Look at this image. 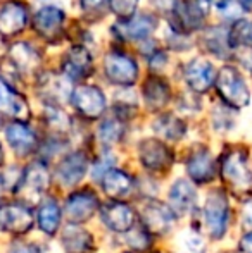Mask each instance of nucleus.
I'll return each mask as SVG.
<instances>
[{
  "label": "nucleus",
  "instance_id": "39448f33",
  "mask_svg": "<svg viewBox=\"0 0 252 253\" xmlns=\"http://www.w3.org/2000/svg\"><path fill=\"white\" fill-rule=\"evenodd\" d=\"M209 0H182L173 10V30L176 33H190L204 24L209 14Z\"/></svg>",
  "mask_w": 252,
  "mask_h": 253
},
{
  "label": "nucleus",
  "instance_id": "a878e982",
  "mask_svg": "<svg viewBox=\"0 0 252 253\" xmlns=\"http://www.w3.org/2000/svg\"><path fill=\"white\" fill-rule=\"evenodd\" d=\"M7 57H9V60L16 66V69L19 73H31V71H35L40 66L38 52L30 43H24V42L14 43Z\"/></svg>",
  "mask_w": 252,
  "mask_h": 253
},
{
  "label": "nucleus",
  "instance_id": "cd10ccee",
  "mask_svg": "<svg viewBox=\"0 0 252 253\" xmlns=\"http://www.w3.org/2000/svg\"><path fill=\"white\" fill-rule=\"evenodd\" d=\"M154 131L168 141H180L187 133V124L173 114H164L155 119Z\"/></svg>",
  "mask_w": 252,
  "mask_h": 253
},
{
  "label": "nucleus",
  "instance_id": "7ed1b4c3",
  "mask_svg": "<svg viewBox=\"0 0 252 253\" xmlns=\"http://www.w3.org/2000/svg\"><path fill=\"white\" fill-rule=\"evenodd\" d=\"M49 184H50V172H49L47 164L44 160H35L17 177L14 193L24 202L26 198L33 200V198H40L47 191Z\"/></svg>",
  "mask_w": 252,
  "mask_h": 253
},
{
  "label": "nucleus",
  "instance_id": "de8ad7c7",
  "mask_svg": "<svg viewBox=\"0 0 252 253\" xmlns=\"http://www.w3.org/2000/svg\"><path fill=\"white\" fill-rule=\"evenodd\" d=\"M0 126H2V121H0Z\"/></svg>",
  "mask_w": 252,
  "mask_h": 253
},
{
  "label": "nucleus",
  "instance_id": "7c9ffc66",
  "mask_svg": "<svg viewBox=\"0 0 252 253\" xmlns=\"http://www.w3.org/2000/svg\"><path fill=\"white\" fill-rule=\"evenodd\" d=\"M228 42H230V47L252 45V21L237 19L235 24L228 31Z\"/></svg>",
  "mask_w": 252,
  "mask_h": 253
},
{
  "label": "nucleus",
  "instance_id": "393cba45",
  "mask_svg": "<svg viewBox=\"0 0 252 253\" xmlns=\"http://www.w3.org/2000/svg\"><path fill=\"white\" fill-rule=\"evenodd\" d=\"M61 219H62V210L59 207V203L54 198H45L40 203L37 212V222L38 227L44 231L47 236H54L59 231L61 226Z\"/></svg>",
  "mask_w": 252,
  "mask_h": 253
},
{
  "label": "nucleus",
  "instance_id": "79ce46f5",
  "mask_svg": "<svg viewBox=\"0 0 252 253\" xmlns=\"http://www.w3.org/2000/svg\"><path fill=\"white\" fill-rule=\"evenodd\" d=\"M239 248L244 253H252V231H251V233H247L246 236H244L242 240H240Z\"/></svg>",
  "mask_w": 252,
  "mask_h": 253
},
{
  "label": "nucleus",
  "instance_id": "f03ea898",
  "mask_svg": "<svg viewBox=\"0 0 252 253\" xmlns=\"http://www.w3.org/2000/svg\"><path fill=\"white\" fill-rule=\"evenodd\" d=\"M216 90L228 107L244 109L251 102V91L244 78L233 66H225L216 76Z\"/></svg>",
  "mask_w": 252,
  "mask_h": 253
},
{
  "label": "nucleus",
  "instance_id": "c9c22d12",
  "mask_svg": "<svg viewBox=\"0 0 252 253\" xmlns=\"http://www.w3.org/2000/svg\"><path fill=\"white\" fill-rule=\"evenodd\" d=\"M218 10L226 17H239L242 14V3L239 0H218L216 2Z\"/></svg>",
  "mask_w": 252,
  "mask_h": 253
},
{
  "label": "nucleus",
  "instance_id": "8fccbe9b",
  "mask_svg": "<svg viewBox=\"0 0 252 253\" xmlns=\"http://www.w3.org/2000/svg\"><path fill=\"white\" fill-rule=\"evenodd\" d=\"M155 253H159V252H155Z\"/></svg>",
  "mask_w": 252,
  "mask_h": 253
},
{
  "label": "nucleus",
  "instance_id": "f8f14e48",
  "mask_svg": "<svg viewBox=\"0 0 252 253\" xmlns=\"http://www.w3.org/2000/svg\"><path fill=\"white\" fill-rule=\"evenodd\" d=\"M64 17L66 16H64L62 9L54 5H45L35 12L33 28L44 40L55 42L62 37Z\"/></svg>",
  "mask_w": 252,
  "mask_h": 253
},
{
  "label": "nucleus",
  "instance_id": "e433bc0d",
  "mask_svg": "<svg viewBox=\"0 0 252 253\" xmlns=\"http://www.w3.org/2000/svg\"><path fill=\"white\" fill-rule=\"evenodd\" d=\"M237 59L244 67L252 71V45H244V47H237Z\"/></svg>",
  "mask_w": 252,
  "mask_h": 253
},
{
  "label": "nucleus",
  "instance_id": "dca6fc26",
  "mask_svg": "<svg viewBox=\"0 0 252 253\" xmlns=\"http://www.w3.org/2000/svg\"><path fill=\"white\" fill-rule=\"evenodd\" d=\"M5 138L17 157H28L38 148L37 133L26 123H10L5 127Z\"/></svg>",
  "mask_w": 252,
  "mask_h": 253
},
{
  "label": "nucleus",
  "instance_id": "09e8293b",
  "mask_svg": "<svg viewBox=\"0 0 252 253\" xmlns=\"http://www.w3.org/2000/svg\"><path fill=\"white\" fill-rule=\"evenodd\" d=\"M125 253H130V252H125Z\"/></svg>",
  "mask_w": 252,
  "mask_h": 253
},
{
  "label": "nucleus",
  "instance_id": "a18cd8bd",
  "mask_svg": "<svg viewBox=\"0 0 252 253\" xmlns=\"http://www.w3.org/2000/svg\"><path fill=\"white\" fill-rule=\"evenodd\" d=\"M3 186H5V181H3V177L0 176V195H2V191H3Z\"/></svg>",
  "mask_w": 252,
  "mask_h": 253
},
{
  "label": "nucleus",
  "instance_id": "49530a36",
  "mask_svg": "<svg viewBox=\"0 0 252 253\" xmlns=\"http://www.w3.org/2000/svg\"><path fill=\"white\" fill-rule=\"evenodd\" d=\"M0 166H3V150H2V145H0Z\"/></svg>",
  "mask_w": 252,
  "mask_h": 253
},
{
  "label": "nucleus",
  "instance_id": "bb28decb",
  "mask_svg": "<svg viewBox=\"0 0 252 253\" xmlns=\"http://www.w3.org/2000/svg\"><path fill=\"white\" fill-rule=\"evenodd\" d=\"M62 247L67 253H87L94 245L88 231L78 227V224H69L62 231Z\"/></svg>",
  "mask_w": 252,
  "mask_h": 253
},
{
  "label": "nucleus",
  "instance_id": "2eb2a0df",
  "mask_svg": "<svg viewBox=\"0 0 252 253\" xmlns=\"http://www.w3.org/2000/svg\"><path fill=\"white\" fill-rule=\"evenodd\" d=\"M155 26H157V19L151 14H142L137 16L135 14L130 19H123L114 24L112 31L118 35L121 40H147L152 33H154Z\"/></svg>",
  "mask_w": 252,
  "mask_h": 253
},
{
  "label": "nucleus",
  "instance_id": "4468645a",
  "mask_svg": "<svg viewBox=\"0 0 252 253\" xmlns=\"http://www.w3.org/2000/svg\"><path fill=\"white\" fill-rule=\"evenodd\" d=\"M28 7L19 0H9L0 7V35L10 38L19 35L28 24Z\"/></svg>",
  "mask_w": 252,
  "mask_h": 253
},
{
  "label": "nucleus",
  "instance_id": "9b49d317",
  "mask_svg": "<svg viewBox=\"0 0 252 253\" xmlns=\"http://www.w3.org/2000/svg\"><path fill=\"white\" fill-rule=\"evenodd\" d=\"M175 212L169 209V205L151 200L142 209V226L152 234H164L175 224Z\"/></svg>",
  "mask_w": 252,
  "mask_h": 253
},
{
  "label": "nucleus",
  "instance_id": "4c0bfd02",
  "mask_svg": "<svg viewBox=\"0 0 252 253\" xmlns=\"http://www.w3.org/2000/svg\"><path fill=\"white\" fill-rule=\"evenodd\" d=\"M105 2L107 0H80L85 14H99L101 10H104Z\"/></svg>",
  "mask_w": 252,
  "mask_h": 253
},
{
  "label": "nucleus",
  "instance_id": "ea45409f",
  "mask_svg": "<svg viewBox=\"0 0 252 253\" xmlns=\"http://www.w3.org/2000/svg\"><path fill=\"white\" fill-rule=\"evenodd\" d=\"M10 253H42V250L38 245L16 241V243H12V247H10Z\"/></svg>",
  "mask_w": 252,
  "mask_h": 253
},
{
  "label": "nucleus",
  "instance_id": "f3484780",
  "mask_svg": "<svg viewBox=\"0 0 252 253\" xmlns=\"http://www.w3.org/2000/svg\"><path fill=\"white\" fill-rule=\"evenodd\" d=\"M88 170V157L83 152H73L66 155L55 169V177L62 186H74L85 177Z\"/></svg>",
  "mask_w": 252,
  "mask_h": 253
},
{
  "label": "nucleus",
  "instance_id": "f257e3e1",
  "mask_svg": "<svg viewBox=\"0 0 252 253\" xmlns=\"http://www.w3.org/2000/svg\"><path fill=\"white\" fill-rule=\"evenodd\" d=\"M221 179L235 197H249L252 193V170L246 152L240 148L225 152L221 160Z\"/></svg>",
  "mask_w": 252,
  "mask_h": 253
},
{
  "label": "nucleus",
  "instance_id": "1a4fd4ad",
  "mask_svg": "<svg viewBox=\"0 0 252 253\" xmlns=\"http://www.w3.org/2000/svg\"><path fill=\"white\" fill-rule=\"evenodd\" d=\"M140 162L151 172H166L173 166V152L166 143L154 138L144 140L138 145Z\"/></svg>",
  "mask_w": 252,
  "mask_h": 253
},
{
  "label": "nucleus",
  "instance_id": "423d86ee",
  "mask_svg": "<svg viewBox=\"0 0 252 253\" xmlns=\"http://www.w3.org/2000/svg\"><path fill=\"white\" fill-rule=\"evenodd\" d=\"M33 227V212L23 202L0 203V229L12 236H23Z\"/></svg>",
  "mask_w": 252,
  "mask_h": 253
},
{
  "label": "nucleus",
  "instance_id": "6ab92c4d",
  "mask_svg": "<svg viewBox=\"0 0 252 253\" xmlns=\"http://www.w3.org/2000/svg\"><path fill=\"white\" fill-rule=\"evenodd\" d=\"M187 174L195 184H209L216 176V164L207 148H199L187 159Z\"/></svg>",
  "mask_w": 252,
  "mask_h": 253
},
{
  "label": "nucleus",
  "instance_id": "9d476101",
  "mask_svg": "<svg viewBox=\"0 0 252 253\" xmlns=\"http://www.w3.org/2000/svg\"><path fill=\"white\" fill-rule=\"evenodd\" d=\"M101 209L99 197L88 188L71 193L66 200V215L71 224H83L94 217V213Z\"/></svg>",
  "mask_w": 252,
  "mask_h": 253
},
{
  "label": "nucleus",
  "instance_id": "a211bd4d",
  "mask_svg": "<svg viewBox=\"0 0 252 253\" xmlns=\"http://www.w3.org/2000/svg\"><path fill=\"white\" fill-rule=\"evenodd\" d=\"M0 114L12 117L17 123H26L31 116L26 98L14 90V86H9L2 81H0Z\"/></svg>",
  "mask_w": 252,
  "mask_h": 253
},
{
  "label": "nucleus",
  "instance_id": "c03bdc74",
  "mask_svg": "<svg viewBox=\"0 0 252 253\" xmlns=\"http://www.w3.org/2000/svg\"><path fill=\"white\" fill-rule=\"evenodd\" d=\"M242 3V7H252V0H239Z\"/></svg>",
  "mask_w": 252,
  "mask_h": 253
},
{
  "label": "nucleus",
  "instance_id": "20e7f679",
  "mask_svg": "<svg viewBox=\"0 0 252 253\" xmlns=\"http://www.w3.org/2000/svg\"><path fill=\"white\" fill-rule=\"evenodd\" d=\"M204 219L212 240H221L230 222V203L223 190H214L204 205Z\"/></svg>",
  "mask_w": 252,
  "mask_h": 253
},
{
  "label": "nucleus",
  "instance_id": "5701e85b",
  "mask_svg": "<svg viewBox=\"0 0 252 253\" xmlns=\"http://www.w3.org/2000/svg\"><path fill=\"white\" fill-rule=\"evenodd\" d=\"M195 202H197L195 188L187 179L175 181V184L169 188V209L175 212V215L190 212Z\"/></svg>",
  "mask_w": 252,
  "mask_h": 253
},
{
  "label": "nucleus",
  "instance_id": "37998d69",
  "mask_svg": "<svg viewBox=\"0 0 252 253\" xmlns=\"http://www.w3.org/2000/svg\"><path fill=\"white\" fill-rule=\"evenodd\" d=\"M242 220H244V224H246V227H251L252 229V200L247 203L246 209H244Z\"/></svg>",
  "mask_w": 252,
  "mask_h": 253
},
{
  "label": "nucleus",
  "instance_id": "72a5a7b5",
  "mask_svg": "<svg viewBox=\"0 0 252 253\" xmlns=\"http://www.w3.org/2000/svg\"><path fill=\"white\" fill-rule=\"evenodd\" d=\"M151 241H152L151 233H149L144 226L133 227L131 231H128V245H130V248H133V250H137V252L147 250V248L151 247Z\"/></svg>",
  "mask_w": 252,
  "mask_h": 253
},
{
  "label": "nucleus",
  "instance_id": "412c9836",
  "mask_svg": "<svg viewBox=\"0 0 252 253\" xmlns=\"http://www.w3.org/2000/svg\"><path fill=\"white\" fill-rule=\"evenodd\" d=\"M185 81L195 93H205L214 84L216 73L211 62L202 59H194L185 67Z\"/></svg>",
  "mask_w": 252,
  "mask_h": 253
},
{
  "label": "nucleus",
  "instance_id": "6e6552de",
  "mask_svg": "<svg viewBox=\"0 0 252 253\" xmlns=\"http://www.w3.org/2000/svg\"><path fill=\"white\" fill-rule=\"evenodd\" d=\"M104 71L109 81L119 86H131L138 80V66L133 57L123 52H109L104 59Z\"/></svg>",
  "mask_w": 252,
  "mask_h": 253
},
{
  "label": "nucleus",
  "instance_id": "f704fd0d",
  "mask_svg": "<svg viewBox=\"0 0 252 253\" xmlns=\"http://www.w3.org/2000/svg\"><path fill=\"white\" fill-rule=\"evenodd\" d=\"M107 3H109V9L121 21L133 17L138 7V0H107Z\"/></svg>",
  "mask_w": 252,
  "mask_h": 253
},
{
  "label": "nucleus",
  "instance_id": "2f4dec72",
  "mask_svg": "<svg viewBox=\"0 0 252 253\" xmlns=\"http://www.w3.org/2000/svg\"><path fill=\"white\" fill-rule=\"evenodd\" d=\"M42 91L47 95V98L50 102H59L62 97H66L67 93V84L62 78L54 76V74H49L44 81H42Z\"/></svg>",
  "mask_w": 252,
  "mask_h": 253
},
{
  "label": "nucleus",
  "instance_id": "a19ab883",
  "mask_svg": "<svg viewBox=\"0 0 252 253\" xmlns=\"http://www.w3.org/2000/svg\"><path fill=\"white\" fill-rule=\"evenodd\" d=\"M152 3H154L159 10H164V12H171V14L176 7L175 0H152Z\"/></svg>",
  "mask_w": 252,
  "mask_h": 253
},
{
  "label": "nucleus",
  "instance_id": "58836bf2",
  "mask_svg": "<svg viewBox=\"0 0 252 253\" xmlns=\"http://www.w3.org/2000/svg\"><path fill=\"white\" fill-rule=\"evenodd\" d=\"M187 247L194 253H202V250H204V241H202V238L197 233L190 231V233H187Z\"/></svg>",
  "mask_w": 252,
  "mask_h": 253
},
{
  "label": "nucleus",
  "instance_id": "aec40b11",
  "mask_svg": "<svg viewBox=\"0 0 252 253\" xmlns=\"http://www.w3.org/2000/svg\"><path fill=\"white\" fill-rule=\"evenodd\" d=\"M92 71H94L92 55L85 47L76 45L66 53V57L62 60V73L66 80L80 81L83 78H87L88 74H92Z\"/></svg>",
  "mask_w": 252,
  "mask_h": 253
},
{
  "label": "nucleus",
  "instance_id": "c756f323",
  "mask_svg": "<svg viewBox=\"0 0 252 253\" xmlns=\"http://www.w3.org/2000/svg\"><path fill=\"white\" fill-rule=\"evenodd\" d=\"M125 134V124L119 117H111V119L102 121L99 126V140L102 145L109 147V145L118 143Z\"/></svg>",
  "mask_w": 252,
  "mask_h": 253
},
{
  "label": "nucleus",
  "instance_id": "c85d7f7f",
  "mask_svg": "<svg viewBox=\"0 0 252 253\" xmlns=\"http://www.w3.org/2000/svg\"><path fill=\"white\" fill-rule=\"evenodd\" d=\"M204 45L209 53H214L216 57L223 59L230 52L228 31L223 28H209L204 35Z\"/></svg>",
  "mask_w": 252,
  "mask_h": 253
},
{
  "label": "nucleus",
  "instance_id": "473e14b6",
  "mask_svg": "<svg viewBox=\"0 0 252 253\" xmlns=\"http://www.w3.org/2000/svg\"><path fill=\"white\" fill-rule=\"evenodd\" d=\"M45 123L50 129H54L55 133H64L69 126V119L67 116L62 112L59 107L50 105L47 110H45Z\"/></svg>",
  "mask_w": 252,
  "mask_h": 253
},
{
  "label": "nucleus",
  "instance_id": "4be33fe9",
  "mask_svg": "<svg viewBox=\"0 0 252 253\" xmlns=\"http://www.w3.org/2000/svg\"><path fill=\"white\" fill-rule=\"evenodd\" d=\"M102 190L111 200H121L126 198L133 190V179L128 172L121 169H111L102 176Z\"/></svg>",
  "mask_w": 252,
  "mask_h": 253
},
{
  "label": "nucleus",
  "instance_id": "ddd939ff",
  "mask_svg": "<svg viewBox=\"0 0 252 253\" xmlns=\"http://www.w3.org/2000/svg\"><path fill=\"white\" fill-rule=\"evenodd\" d=\"M99 212H101L102 224L114 233H128L135 227V210L126 203H105L99 209Z\"/></svg>",
  "mask_w": 252,
  "mask_h": 253
},
{
  "label": "nucleus",
  "instance_id": "0eeeda50",
  "mask_svg": "<svg viewBox=\"0 0 252 253\" xmlns=\"http://www.w3.org/2000/svg\"><path fill=\"white\" fill-rule=\"evenodd\" d=\"M71 103L85 119L95 121L105 112V97L101 88L92 84H80L71 91Z\"/></svg>",
  "mask_w": 252,
  "mask_h": 253
},
{
  "label": "nucleus",
  "instance_id": "b1692460",
  "mask_svg": "<svg viewBox=\"0 0 252 253\" xmlns=\"http://www.w3.org/2000/svg\"><path fill=\"white\" fill-rule=\"evenodd\" d=\"M142 93H144L145 103L151 109H162L171 100V88L162 78L157 76H151L145 80L144 86H142Z\"/></svg>",
  "mask_w": 252,
  "mask_h": 253
}]
</instances>
